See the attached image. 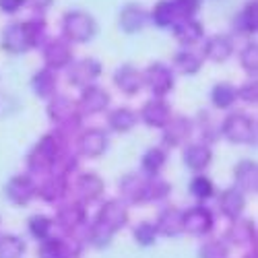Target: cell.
<instances>
[{"mask_svg":"<svg viewBox=\"0 0 258 258\" xmlns=\"http://www.w3.org/2000/svg\"><path fill=\"white\" fill-rule=\"evenodd\" d=\"M171 116H174L171 114V105L161 97H153V99L145 101L143 107H141V114H139V118L145 126L159 128V131L169 122Z\"/></svg>","mask_w":258,"mask_h":258,"instance_id":"17","label":"cell"},{"mask_svg":"<svg viewBox=\"0 0 258 258\" xmlns=\"http://www.w3.org/2000/svg\"><path fill=\"white\" fill-rule=\"evenodd\" d=\"M101 77V62L95 58H81L73 60L67 69V81L73 87L85 89L89 85H95V81Z\"/></svg>","mask_w":258,"mask_h":258,"instance_id":"9","label":"cell"},{"mask_svg":"<svg viewBox=\"0 0 258 258\" xmlns=\"http://www.w3.org/2000/svg\"><path fill=\"white\" fill-rule=\"evenodd\" d=\"M195 122V126H199V131H201V135H203V141L201 143H213L215 139H219L221 137V133H219V124L221 122H217L213 118V114H209V112H199V116L192 120Z\"/></svg>","mask_w":258,"mask_h":258,"instance_id":"37","label":"cell"},{"mask_svg":"<svg viewBox=\"0 0 258 258\" xmlns=\"http://www.w3.org/2000/svg\"><path fill=\"white\" fill-rule=\"evenodd\" d=\"M219 133L231 145H254L256 143V122L244 112H231L219 124Z\"/></svg>","mask_w":258,"mask_h":258,"instance_id":"5","label":"cell"},{"mask_svg":"<svg viewBox=\"0 0 258 258\" xmlns=\"http://www.w3.org/2000/svg\"><path fill=\"white\" fill-rule=\"evenodd\" d=\"M133 235H135V242L139 246H153L157 242V229H155V223L151 221H141L135 225L133 229Z\"/></svg>","mask_w":258,"mask_h":258,"instance_id":"44","label":"cell"},{"mask_svg":"<svg viewBox=\"0 0 258 258\" xmlns=\"http://www.w3.org/2000/svg\"><path fill=\"white\" fill-rule=\"evenodd\" d=\"M165 161H167V153L165 149L161 147H151L147 149L141 157V174L151 178V176H159L161 169L165 167Z\"/></svg>","mask_w":258,"mask_h":258,"instance_id":"33","label":"cell"},{"mask_svg":"<svg viewBox=\"0 0 258 258\" xmlns=\"http://www.w3.org/2000/svg\"><path fill=\"white\" fill-rule=\"evenodd\" d=\"M118 190H120V197H122L124 205H143V203H149V197H147V176H143V174H126L120 180Z\"/></svg>","mask_w":258,"mask_h":258,"instance_id":"18","label":"cell"},{"mask_svg":"<svg viewBox=\"0 0 258 258\" xmlns=\"http://www.w3.org/2000/svg\"><path fill=\"white\" fill-rule=\"evenodd\" d=\"M244 209H246V195L240 192L235 186L225 188L219 195V211L225 219H229V221L242 219Z\"/></svg>","mask_w":258,"mask_h":258,"instance_id":"26","label":"cell"},{"mask_svg":"<svg viewBox=\"0 0 258 258\" xmlns=\"http://www.w3.org/2000/svg\"><path fill=\"white\" fill-rule=\"evenodd\" d=\"M85 223H87V211H85V203L69 201V203H62L56 209L54 225L60 227L67 235H73L75 231L85 227Z\"/></svg>","mask_w":258,"mask_h":258,"instance_id":"8","label":"cell"},{"mask_svg":"<svg viewBox=\"0 0 258 258\" xmlns=\"http://www.w3.org/2000/svg\"><path fill=\"white\" fill-rule=\"evenodd\" d=\"M244 258H256V250H252V252H248Z\"/></svg>","mask_w":258,"mask_h":258,"instance_id":"51","label":"cell"},{"mask_svg":"<svg viewBox=\"0 0 258 258\" xmlns=\"http://www.w3.org/2000/svg\"><path fill=\"white\" fill-rule=\"evenodd\" d=\"M201 258H229V246L225 240H209L199 250Z\"/></svg>","mask_w":258,"mask_h":258,"instance_id":"46","label":"cell"},{"mask_svg":"<svg viewBox=\"0 0 258 258\" xmlns=\"http://www.w3.org/2000/svg\"><path fill=\"white\" fill-rule=\"evenodd\" d=\"M235 99H238V93H235V87L231 83H217L211 89V103L217 110H229L233 107Z\"/></svg>","mask_w":258,"mask_h":258,"instance_id":"36","label":"cell"},{"mask_svg":"<svg viewBox=\"0 0 258 258\" xmlns=\"http://www.w3.org/2000/svg\"><path fill=\"white\" fill-rule=\"evenodd\" d=\"M79 169V155L77 153H73L71 149L69 151H64L58 159H56V163H54V169L50 171V174H60V176H73L75 171Z\"/></svg>","mask_w":258,"mask_h":258,"instance_id":"43","label":"cell"},{"mask_svg":"<svg viewBox=\"0 0 258 258\" xmlns=\"http://www.w3.org/2000/svg\"><path fill=\"white\" fill-rule=\"evenodd\" d=\"M233 54V39L225 33H215L211 37L205 39V44H203V56L211 62H225L229 60Z\"/></svg>","mask_w":258,"mask_h":258,"instance_id":"22","label":"cell"},{"mask_svg":"<svg viewBox=\"0 0 258 258\" xmlns=\"http://www.w3.org/2000/svg\"><path fill=\"white\" fill-rule=\"evenodd\" d=\"M114 85L124 95L133 97L145 87L143 71H139L137 67H133V64H122V67H118L114 73Z\"/></svg>","mask_w":258,"mask_h":258,"instance_id":"21","label":"cell"},{"mask_svg":"<svg viewBox=\"0 0 258 258\" xmlns=\"http://www.w3.org/2000/svg\"><path fill=\"white\" fill-rule=\"evenodd\" d=\"M41 56H44L46 69L58 73L62 69H69L73 58V46L64 37H48V41L41 46Z\"/></svg>","mask_w":258,"mask_h":258,"instance_id":"10","label":"cell"},{"mask_svg":"<svg viewBox=\"0 0 258 258\" xmlns=\"http://www.w3.org/2000/svg\"><path fill=\"white\" fill-rule=\"evenodd\" d=\"M46 21L41 17H33L27 21H15L3 31V50L9 54H25L33 48H41L48 41Z\"/></svg>","mask_w":258,"mask_h":258,"instance_id":"1","label":"cell"},{"mask_svg":"<svg viewBox=\"0 0 258 258\" xmlns=\"http://www.w3.org/2000/svg\"><path fill=\"white\" fill-rule=\"evenodd\" d=\"M25 5H27L25 0H0V11H3L5 15H15Z\"/></svg>","mask_w":258,"mask_h":258,"instance_id":"49","label":"cell"},{"mask_svg":"<svg viewBox=\"0 0 258 258\" xmlns=\"http://www.w3.org/2000/svg\"><path fill=\"white\" fill-rule=\"evenodd\" d=\"M48 118L56 126V131H60L64 137H69L81 128L83 114L75 99L67 95H54L52 99H48Z\"/></svg>","mask_w":258,"mask_h":258,"instance_id":"3","label":"cell"},{"mask_svg":"<svg viewBox=\"0 0 258 258\" xmlns=\"http://www.w3.org/2000/svg\"><path fill=\"white\" fill-rule=\"evenodd\" d=\"M81 252L83 244L75 235H50L37 246V258H79Z\"/></svg>","mask_w":258,"mask_h":258,"instance_id":"7","label":"cell"},{"mask_svg":"<svg viewBox=\"0 0 258 258\" xmlns=\"http://www.w3.org/2000/svg\"><path fill=\"white\" fill-rule=\"evenodd\" d=\"M171 33L184 48H192L205 39V27L197 19H178L176 25L171 27Z\"/></svg>","mask_w":258,"mask_h":258,"instance_id":"23","label":"cell"},{"mask_svg":"<svg viewBox=\"0 0 258 258\" xmlns=\"http://www.w3.org/2000/svg\"><path fill=\"white\" fill-rule=\"evenodd\" d=\"M149 21V13L143 5L139 3H128L120 9V15H118V25L124 33H139L143 31V27L147 25Z\"/></svg>","mask_w":258,"mask_h":258,"instance_id":"20","label":"cell"},{"mask_svg":"<svg viewBox=\"0 0 258 258\" xmlns=\"http://www.w3.org/2000/svg\"><path fill=\"white\" fill-rule=\"evenodd\" d=\"M235 93H238V99H242L246 103H256L258 101V83H256V79H250L244 85H240V87L235 89Z\"/></svg>","mask_w":258,"mask_h":258,"instance_id":"48","label":"cell"},{"mask_svg":"<svg viewBox=\"0 0 258 258\" xmlns=\"http://www.w3.org/2000/svg\"><path fill=\"white\" fill-rule=\"evenodd\" d=\"M71 145H69V137H64L60 131H52V133H46L41 137L33 149L27 153V169L29 174L33 176H46L54 169V163L56 159L69 151Z\"/></svg>","mask_w":258,"mask_h":258,"instance_id":"2","label":"cell"},{"mask_svg":"<svg viewBox=\"0 0 258 258\" xmlns=\"http://www.w3.org/2000/svg\"><path fill=\"white\" fill-rule=\"evenodd\" d=\"M128 219H131V215H128V209L120 199L105 201L101 205V209L97 211V217H95L97 223H101L107 231H112L114 235L128 225Z\"/></svg>","mask_w":258,"mask_h":258,"instance_id":"14","label":"cell"},{"mask_svg":"<svg viewBox=\"0 0 258 258\" xmlns=\"http://www.w3.org/2000/svg\"><path fill=\"white\" fill-rule=\"evenodd\" d=\"M182 159H184V165L192 171H197V174H201V171H205L211 161H213V151L211 147L207 143H190L186 145L184 153H182Z\"/></svg>","mask_w":258,"mask_h":258,"instance_id":"27","label":"cell"},{"mask_svg":"<svg viewBox=\"0 0 258 258\" xmlns=\"http://www.w3.org/2000/svg\"><path fill=\"white\" fill-rule=\"evenodd\" d=\"M27 227H29V233L33 235V238L37 242H44L46 238H50V235H54V219H50L48 215H31L29 221H27Z\"/></svg>","mask_w":258,"mask_h":258,"instance_id":"39","label":"cell"},{"mask_svg":"<svg viewBox=\"0 0 258 258\" xmlns=\"http://www.w3.org/2000/svg\"><path fill=\"white\" fill-rule=\"evenodd\" d=\"M155 229L159 235L165 238H178L180 233H184V215L178 207H165L159 211Z\"/></svg>","mask_w":258,"mask_h":258,"instance_id":"24","label":"cell"},{"mask_svg":"<svg viewBox=\"0 0 258 258\" xmlns=\"http://www.w3.org/2000/svg\"><path fill=\"white\" fill-rule=\"evenodd\" d=\"M184 215V231H188L190 235H209L215 227V215L211 209H207L205 205H195L188 211H182Z\"/></svg>","mask_w":258,"mask_h":258,"instance_id":"16","label":"cell"},{"mask_svg":"<svg viewBox=\"0 0 258 258\" xmlns=\"http://www.w3.org/2000/svg\"><path fill=\"white\" fill-rule=\"evenodd\" d=\"M143 81H145V87L153 93V97H161V99L176 87V75L165 62L149 64L143 71Z\"/></svg>","mask_w":258,"mask_h":258,"instance_id":"6","label":"cell"},{"mask_svg":"<svg viewBox=\"0 0 258 258\" xmlns=\"http://www.w3.org/2000/svg\"><path fill=\"white\" fill-rule=\"evenodd\" d=\"M178 19H180L178 11H176L171 0H159L151 11V21H153V25L159 27V29H171L176 25Z\"/></svg>","mask_w":258,"mask_h":258,"instance_id":"35","label":"cell"},{"mask_svg":"<svg viewBox=\"0 0 258 258\" xmlns=\"http://www.w3.org/2000/svg\"><path fill=\"white\" fill-rule=\"evenodd\" d=\"M171 192V184L161 178V176H151L147 178V197H149V203H159V201H165Z\"/></svg>","mask_w":258,"mask_h":258,"instance_id":"41","label":"cell"},{"mask_svg":"<svg viewBox=\"0 0 258 258\" xmlns=\"http://www.w3.org/2000/svg\"><path fill=\"white\" fill-rule=\"evenodd\" d=\"M233 180L235 188L244 195H254L258 190V165L252 159H242L233 167Z\"/></svg>","mask_w":258,"mask_h":258,"instance_id":"28","label":"cell"},{"mask_svg":"<svg viewBox=\"0 0 258 258\" xmlns=\"http://www.w3.org/2000/svg\"><path fill=\"white\" fill-rule=\"evenodd\" d=\"M85 240H87L93 248L103 250V248H107V246L112 244L114 233H112V231H107L101 223L93 221V223H89V225H87V233H85Z\"/></svg>","mask_w":258,"mask_h":258,"instance_id":"40","label":"cell"},{"mask_svg":"<svg viewBox=\"0 0 258 258\" xmlns=\"http://www.w3.org/2000/svg\"><path fill=\"white\" fill-rule=\"evenodd\" d=\"M25 3L33 9V11H37V13H44V11H48L52 5H54V0H25Z\"/></svg>","mask_w":258,"mask_h":258,"instance_id":"50","label":"cell"},{"mask_svg":"<svg viewBox=\"0 0 258 258\" xmlns=\"http://www.w3.org/2000/svg\"><path fill=\"white\" fill-rule=\"evenodd\" d=\"M71 182L67 176L60 174H46L41 178V182L37 184V192L35 197H39L44 203H60L64 197L69 195Z\"/></svg>","mask_w":258,"mask_h":258,"instance_id":"19","label":"cell"},{"mask_svg":"<svg viewBox=\"0 0 258 258\" xmlns=\"http://www.w3.org/2000/svg\"><path fill=\"white\" fill-rule=\"evenodd\" d=\"M37 182L31 174H17L5 184V199L17 207H25L35 199Z\"/></svg>","mask_w":258,"mask_h":258,"instance_id":"12","label":"cell"},{"mask_svg":"<svg viewBox=\"0 0 258 258\" xmlns=\"http://www.w3.org/2000/svg\"><path fill=\"white\" fill-rule=\"evenodd\" d=\"M240 64L250 77L256 79V75H258V44L256 41L254 44L250 41V44L244 46V50L240 52Z\"/></svg>","mask_w":258,"mask_h":258,"instance_id":"45","label":"cell"},{"mask_svg":"<svg viewBox=\"0 0 258 258\" xmlns=\"http://www.w3.org/2000/svg\"><path fill=\"white\" fill-rule=\"evenodd\" d=\"M171 3H174L180 19H195L201 11L203 0H171Z\"/></svg>","mask_w":258,"mask_h":258,"instance_id":"47","label":"cell"},{"mask_svg":"<svg viewBox=\"0 0 258 258\" xmlns=\"http://www.w3.org/2000/svg\"><path fill=\"white\" fill-rule=\"evenodd\" d=\"M174 69L186 77H192L203 69V58L192 48H182L174 56Z\"/></svg>","mask_w":258,"mask_h":258,"instance_id":"34","label":"cell"},{"mask_svg":"<svg viewBox=\"0 0 258 258\" xmlns=\"http://www.w3.org/2000/svg\"><path fill=\"white\" fill-rule=\"evenodd\" d=\"M188 190H190V195L195 197L197 201H209L215 195V184H213V180L209 176L199 174V176H195L190 180Z\"/></svg>","mask_w":258,"mask_h":258,"instance_id":"42","label":"cell"},{"mask_svg":"<svg viewBox=\"0 0 258 258\" xmlns=\"http://www.w3.org/2000/svg\"><path fill=\"white\" fill-rule=\"evenodd\" d=\"M258 29V0H248L233 17V31L240 35H254Z\"/></svg>","mask_w":258,"mask_h":258,"instance_id":"30","label":"cell"},{"mask_svg":"<svg viewBox=\"0 0 258 258\" xmlns=\"http://www.w3.org/2000/svg\"><path fill=\"white\" fill-rule=\"evenodd\" d=\"M27 250V244L23 238L15 233H3L0 235V258H23Z\"/></svg>","mask_w":258,"mask_h":258,"instance_id":"38","label":"cell"},{"mask_svg":"<svg viewBox=\"0 0 258 258\" xmlns=\"http://www.w3.org/2000/svg\"><path fill=\"white\" fill-rule=\"evenodd\" d=\"M107 133L103 128H87V131H81L77 137V155L87 157V159H97L107 151Z\"/></svg>","mask_w":258,"mask_h":258,"instance_id":"11","label":"cell"},{"mask_svg":"<svg viewBox=\"0 0 258 258\" xmlns=\"http://www.w3.org/2000/svg\"><path fill=\"white\" fill-rule=\"evenodd\" d=\"M225 242L233 244V246H252L256 244V223L250 219H235L231 221V225L225 231Z\"/></svg>","mask_w":258,"mask_h":258,"instance_id":"29","label":"cell"},{"mask_svg":"<svg viewBox=\"0 0 258 258\" xmlns=\"http://www.w3.org/2000/svg\"><path fill=\"white\" fill-rule=\"evenodd\" d=\"M192 133H195V122H192V118L188 116H171L169 122L161 128V141L165 147L169 149H176V147H182L190 141Z\"/></svg>","mask_w":258,"mask_h":258,"instance_id":"13","label":"cell"},{"mask_svg":"<svg viewBox=\"0 0 258 258\" xmlns=\"http://www.w3.org/2000/svg\"><path fill=\"white\" fill-rule=\"evenodd\" d=\"M77 103L83 116H97L110 107L112 95L107 93V89L99 87V85H89V87L81 89V97L77 99Z\"/></svg>","mask_w":258,"mask_h":258,"instance_id":"15","label":"cell"},{"mask_svg":"<svg viewBox=\"0 0 258 258\" xmlns=\"http://www.w3.org/2000/svg\"><path fill=\"white\" fill-rule=\"evenodd\" d=\"M31 87H33V93L39 99H52L54 95H58V77H56L54 71L44 67L33 75Z\"/></svg>","mask_w":258,"mask_h":258,"instance_id":"32","label":"cell"},{"mask_svg":"<svg viewBox=\"0 0 258 258\" xmlns=\"http://www.w3.org/2000/svg\"><path fill=\"white\" fill-rule=\"evenodd\" d=\"M137 122H139V114L133 110V107H126V105H120L107 114V128H110L112 133H118V135L131 133L137 126Z\"/></svg>","mask_w":258,"mask_h":258,"instance_id":"31","label":"cell"},{"mask_svg":"<svg viewBox=\"0 0 258 258\" xmlns=\"http://www.w3.org/2000/svg\"><path fill=\"white\" fill-rule=\"evenodd\" d=\"M75 190H77L81 203H95V201H99L103 197L105 184L95 171H85V174H81L77 178Z\"/></svg>","mask_w":258,"mask_h":258,"instance_id":"25","label":"cell"},{"mask_svg":"<svg viewBox=\"0 0 258 258\" xmlns=\"http://www.w3.org/2000/svg\"><path fill=\"white\" fill-rule=\"evenodd\" d=\"M97 33V21L85 11H69L62 17V37L69 44H87Z\"/></svg>","mask_w":258,"mask_h":258,"instance_id":"4","label":"cell"}]
</instances>
